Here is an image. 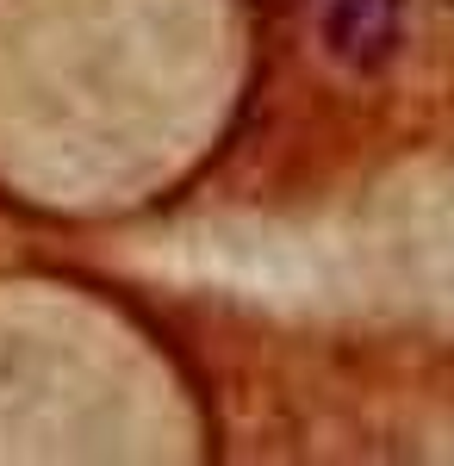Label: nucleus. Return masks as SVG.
Returning <instances> with one entry per match:
<instances>
[{
  "label": "nucleus",
  "instance_id": "obj_1",
  "mask_svg": "<svg viewBox=\"0 0 454 466\" xmlns=\"http://www.w3.org/2000/svg\"><path fill=\"white\" fill-rule=\"evenodd\" d=\"M398 19H405V0H330V19H324V44L343 69H380L398 50Z\"/></svg>",
  "mask_w": 454,
  "mask_h": 466
}]
</instances>
